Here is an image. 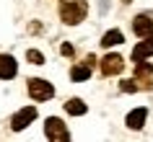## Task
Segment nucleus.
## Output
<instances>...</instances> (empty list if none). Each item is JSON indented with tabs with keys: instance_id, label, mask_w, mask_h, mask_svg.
Segmentation results:
<instances>
[{
	"instance_id": "f257e3e1",
	"label": "nucleus",
	"mask_w": 153,
	"mask_h": 142,
	"mask_svg": "<svg viewBox=\"0 0 153 142\" xmlns=\"http://www.w3.org/2000/svg\"><path fill=\"white\" fill-rule=\"evenodd\" d=\"M86 10H88L86 0H62L60 3V16H62V21L68 26L81 24L83 18H86Z\"/></svg>"
},
{
	"instance_id": "f03ea898",
	"label": "nucleus",
	"mask_w": 153,
	"mask_h": 142,
	"mask_svg": "<svg viewBox=\"0 0 153 142\" xmlns=\"http://www.w3.org/2000/svg\"><path fill=\"white\" fill-rule=\"evenodd\" d=\"M29 96H31L34 101H49V98L55 96V88H52V83H47V80L34 78V80H29Z\"/></svg>"
},
{
	"instance_id": "7ed1b4c3",
	"label": "nucleus",
	"mask_w": 153,
	"mask_h": 142,
	"mask_svg": "<svg viewBox=\"0 0 153 142\" xmlns=\"http://www.w3.org/2000/svg\"><path fill=\"white\" fill-rule=\"evenodd\" d=\"M44 132H47L49 140H70V132L65 129V124L57 116H49L47 124H44Z\"/></svg>"
},
{
	"instance_id": "20e7f679",
	"label": "nucleus",
	"mask_w": 153,
	"mask_h": 142,
	"mask_svg": "<svg viewBox=\"0 0 153 142\" xmlns=\"http://www.w3.org/2000/svg\"><path fill=\"white\" fill-rule=\"evenodd\" d=\"M34 119H36V109H34V106H26V109H21L16 114V116H13V129H24V127H29L34 121Z\"/></svg>"
},
{
	"instance_id": "39448f33",
	"label": "nucleus",
	"mask_w": 153,
	"mask_h": 142,
	"mask_svg": "<svg viewBox=\"0 0 153 142\" xmlns=\"http://www.w3.org/2000/svg\"><path fill=\"white\" fill-rule=\"evenodd\" d=\"M151 54H153V34H148V36H143V41L132 49V60L140 62V60H148Z\"/></svg>"
},
{
	"instance_id": "423d86ee",
	"label": "nucleus",
	"mask_w": 153,
	"mask_h": 142,
	"mask_svg": "<svg viewBox=\"0 0 153 142\" xmlns=\"http://www.w3.org/2000/svg\"><path fill=\"white\" fill-rule=\"evenodd\" d=\"M122 65H125V60H122L120 54H106L104 60H101V72H104V75H117V72L122 70Z\"/></svg>"
},
{
	"instance_id": "0eeeda50",
	"label": "nucleus",
	"mask_w": 153,
	"mask_h": 142,
	"mask_svg": "<svg viewBox=\"0 0 153 142\" xmlns=\"http://www.w3.org/2000/svg\"><path fill=\"white\" fill-rule=\"evenodd\" d=\"M132 29H135V34L143 39V36H148V34H153V21L151 16H135V21H132Z\"/></svg>"
},
{
	"instance_id": "6e6552de",
	"label": "nucleus",
	"mask_w": 153,
	"mask_h": 142,
	"mask_svg": "<svg viewBox=\"0 0 153 142\" xmlns=\"http://www.w3.org/2000/svg\"><path fill=\"white\" fill-rule=\"evenodd\" d=\"M16 70H18V65H16V60H13L10 54L0 57V78L3 80H10L13 75H16Z\"/></svg>"
},
{
	"instance_id": "1a4fd4ad",
	"label": "nucleus",
	"mask_w": 153,
	"mask_h": 142,
	"mask_svg": "<svg viewBox=\"0 0 153 142\" xmlns=\"http://www.w3.org/2000/svg\"><path fill=\"white\" fill-rule=\"evenodd\" d=\"M145 116H148V109H143V106H140V109H132V111H130L125 121H127L130 129H140V127L145 124Z\"/></svg>"
},
{
	"instance_id": "9d476101",
	"label": "nucleus",
	"mask_w": 153,
	"mask_h": 142,
	"mask_svg": "<svg viewBox=\"0 0 153 142\" xmlns=\"http://www.w3.org/2000/svg\"><path fill=\"white\" fill-rule=\"evenodd\" d=\"M125 41V36H122L120 29H112V31H106L104 36H101V47H117V44H122Z\"/></svg>"
},
{
	"instance_id": "9b49d317",
	"label": "nucleus",
	"mask_w": 153,
	"mask_h": 142,
	"mask_svg": "<svg viewBox=\"0 0 153 142\" xmlns=\"http://www.w3.org/2000/svg\"><path fill=\"white\" fill-rule=\"evenodd\" d=\"M70 78H73V83L88 80V78H91V65H75V67L70 70Z\"/></svg>"
},
{
	"instance_id": "f8f14e48",
	"label": "nucleus",
	"mask_w": 153,
	"mask_h": 142,
	"mask_svg": "<svg viewBox=\"0 0 153 142\" xmlns=\"http://www.w3.org/2000/svg\"><path fill=\"white\" fill-rule=\"evenodd\" d=\"M65 111L73 114V116H81V114H86V103H83L81 98H70V101L65 103Z\"/></svg>"
},
{
	"instance_id": "ddd939ff",
	"label": "nucleus",
	"mask_w": 153,
	"mask_h": 142,
	"mask_svg": "<svg viewBox=\"0 0 153 142\" xmlns=\"http://www.w3.org/2000/svg\"><path fill=\"white\" fill-rule=\"evenodd\" d=\"M26 60H29L31 65H44V54L36 52V49H29V52H26Z\"/></svg>"
},
{
	"instance_id": "4468645a",
	"label": "nucleus",
	"mask_w": 153,
	"mask_h": 142,
	"mask_svg": "<svg viewBox=\"0 0 153 142\" xmlns=\"http://www.w3.org/2000/svg\"><path fill=\"white\" fill-rule=\"evenodd\" d=\"M120 88L125 90V93H135V90H137L140 85H137V80H122V83H120Z\"/></svg>"
},
{
	"instance_id": "2eb2a0df",
	"label": "nucleus",
	"mask_w": 153,
	"mask_h": 142,
	"mask_svg": "<svg viewBox=\"0 0 153 142\" xmlns=\"http://www.w3.org/2000/svg\"><path fill=\"white\" fill-rule=\"evenodd\" d=\"M62 54H68V57L73 54V47H70V44H62Z\"/></svg>"
}]
</instances>
